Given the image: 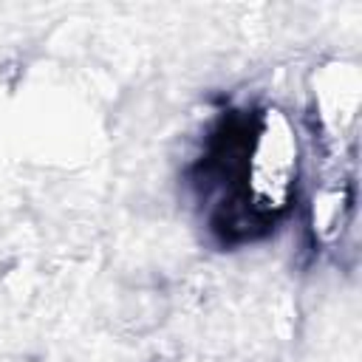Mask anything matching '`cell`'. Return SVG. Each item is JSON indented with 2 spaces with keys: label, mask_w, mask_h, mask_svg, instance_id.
Listing matches in <instances>:
<instances>
[{
  "label": "cell",
  "mask_w": 362,
  "mask_h": 362,
  "mask_svg": "<svg viewBox=\"0 0 362 362\" xmlns=\"http://www.w3.org/2000/svg\"><path fill=\"white\" fill-rule=\"evenodd\" d=\"M300 170V136L291 119L274 105H243L209 124L184 178L206 235L235 249L263 240L286 221L297 201Z\"/></svg>",
  "instance_id": "1"
}]
</instances>
